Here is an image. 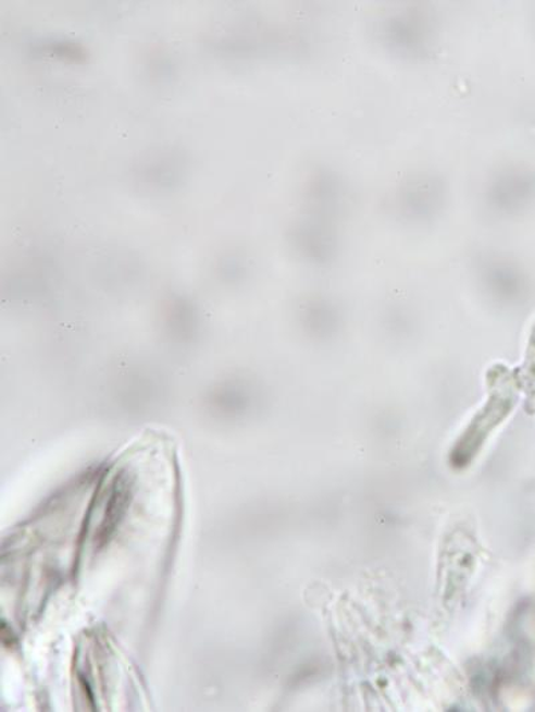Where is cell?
I'll list each match as a JSON object with an SVG mask.
<instances>
[{
	"mask_svg": "<svg viewBox=\"0 0 535 712\" xmlns=\"http://www.w3.org/2000/svg\"><path fill=\"white\" fill-rule=\"evenodd\" d=\"M493 194L511 206H523L535 198V172L527 168H510L493 179Z\"/></svg>",
	"mask_w": 535,
	"mask_h": 712,
	"instance_id": "1",
	"label": "cell"
}]
</instances>
